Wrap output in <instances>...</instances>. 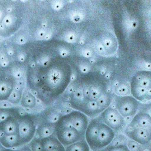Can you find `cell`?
<instances>
[{
	"mask_svg": "<svg viewBox=\"0 0 151 151\" xmlns=\"http://www.w3.org/2000/svg\"><path fill=\"white\" fill-rule=\"evenodd\" d=\"M100 151H106V150H105V149H103V150H101Z\"/></svg>",
	"mask_w": 151,
	"mask_h": 151,
	"instance_id": "obj_29",
	"label": "cell"
},
{
	"mask_svg": "<svg viewBox=\"0 0 151 151\" xmlns=\"http://www.w3.org/2000/svg\"><path fill=\"white\" fill-rule=\"evenodd\" d=\"M18 110V109L15 107L0 108V124Z\"/></svg>",
	"mask_w": 151,
	"mask_h": 151,
	"instance_id": "obj_21",
	"label": "cell"
},
{
	"mask_svg": "<svg viewBox=\"0 0 151 151\" xmlns=\"http://www.w3.org/2000/svg\"><path fill=\"white\" fill-rule=\"evenodd\" d=\"M124 133L129 139L134 140L144 147L151 145V127L134 128L126 127Z\"/></svg>",
	"mask_w": 151,
	"mask_h": 151,
	"instance_id": "obj_12",
	"label": "cell"
},
{
	"mask_svg": "<svg viewBox=\"0 0 151 151\" xmlns=\"http://www.w3.org/2000/svg\"><path fill=\"white\" fill-rule=\"evenodd\" d=\"M54 134L64 147L84 139V136L81 135L76 129L66 124L59 119L54 124Z\"/></svg>",
	"mask_w": 151,
	"mask_h": 151,
	"instance_id": "obj_6",
	"label": "cell"
},
{
	"mask_svg": "<svg viewBox=\"0 0 151 151\" xmlns=\"http://www.w3.org/2000/svg\"><path fill=\"white\" fill-rule=\"evenodd\" d=\"M149 151H151V145L149 146Z\"/></svg>",
	"mask_w": 151,
	"mask_h": 151,
	"instance_id": "obj_27",
	"label": "cell"
},
{
	"mask_svg": "<svg viewBox=\"0 0 151 151\" xmlns=\"http://www.w3.org/2000/svg\"><path fill=\"white\" fill-rule=\"evenodd\" d=\"M116 132L104 124L99 117L89 120L84 139L93 151H100L109 146L113 141Z\"/></svg>",
	"mask_w": 151,
	"mask_h": 151,
	"instance_id": "obj_4",
	"label": "cell"
},
{
	"mask_svg": "<svg viewBox=\"0 0 151 151\" xmlns=\"http://www.w3.org/2000/svg\"><path fill=\"white\" fill-rule=\"evenodd\" d=\"M2 146L1 145V143H0V149L2 148Z\"/></svg>",
	"mask_w": 151,
	"mask_h": 151,
	"instance_id": "obj_28",
	"label": "cell"
},
{
	"mask_svg": "<svg viewBox=\"0 0 151 151\" xmlns=\"http://www.w3.org/2000/svg\"><path fill=\"white\" fill-rule=\"evenodd\" d=\"M60 120L76 129L84 136L85 132L89 123L88 117L79 111L74 110L68 113L61 116Z\"/></svg>",
	"mask_w": 151,
	"mask_h": 151,
	"instance_id": "obj_10",
	"label": "cell"
},
{
	"mask_svg": "<svg viewBox=\"0 0 151 151\" xmlns=\"http://www.w3.org/2000/svg\"><path fill=\"white\" fill-rule=\"evenodd\" d=\"M126 145L130 151H144L145 147L134 140L128 139Z\"/></svg>",
	"mask_w": 151,
	"mask_h": 151,
	"instance_id": "obj_22",
	"label": "cell"
},
{
	"mask_svg": "<svg viewBox=\"0 0 151 151\" xmlns=\"http://www.w3.org/2000/svg\"><path fill=\"white\" fill-rule=\"evenodd\" d=\"M54 127L53 125H50L49 124H46L45 125H42L40 126L37 129V132L40 137V139L44 138L51 136L54 134Z\"/></svg>",
	"mask_w": 151,
	"mask_h": 151,
	"instance_id": "obj_20",
	"label": "cell"
},
{
	"mask_svg": "<svg viewBox=\"0 0 151 151\" xmlns=\"http://www.w3.org/2000/svg\"><path fill=\"white\" fill-rule=\"evenodd\" d=\"M0 151H19V150H18V149H8V148L2 147V148L0 149Z\"/></svg>",
	"mask_w": 151,
	"mask_h": 151,
	"instance_id": "obj_26",
	"label": "cell"
},
{
	"mask_svg": "<svg viewBox=\"0 0 151 151\" xmlns=\"http://www.w3.org/2000/svg\"><path fill=\"white\" fill-rule=\"evenodd\" d=\"M24 18L22 4L17 1H0V37L14 35L23 24Z\"/></svg>",
	"mask_w": 151,
	"mask_h": 151,
	"instance_id": "obj_3",
	"label": "cell"
},
{
	"mask_svg": "<svg viewBox=\"0 0 151 151\" xmlns=\"http://www.w3.org/2000/svg\"><path fill=\"white\" fill-rule=\"evenodd\" d=\"M21 114L18 109L0 124V137L4 136H18Z\"/></svg>",
	"mask_w": 151,
	"mask_h": 151,
	"instance_id": "obj_11",
	"label": "cell"
},
{
	"mask_svg": "<svg viewBox=\"0 0 151 151\" xmlns=\"http://www.w3.org/2000/svg\"><path fill=\"white\" fill-rule=\"evenodd\" d=\"M65 151H90V148L85 139L65 147Z\"/></svg>",
	"mask_w": 151,
	"mask_h": 151,
	"instance_id": "obj_18",
	"label": "cell"
},
{
	"mask_svg": "<svg viewBox=\"0 0 151 151\" xmlns=\"http://www.w3.org/2000/svg\"><path fill=\"white\" fill-rule=\"evenodd\" d=\"M40 151H65V147L63 145H61L58 147L52 149H41Z\"/></svg>",
	"mask_w": 151,
	"mask_h": 151,
	"instance_id": "obj_24",
	"label": "cell"
},
{
	"mask_svg": "<svg viewBox=\"0 0 151 151\" xmlns=\"http://www.w3.org/2000/svg\"><path fill=\"white\" fill-rule=\"evenodd\" d=\"M41 149H52L63 145L53 134L46 137L40 139Z\"/></svg>",
	"mask_w": 151,
	"mask_h": 151,
	"instance_id": "obj_16",
	"label": "cell"
},
{
	"mask_svg": "<svg viewBox=\"0 0 151 151\" xmlns=\"http://www.w3.org/2000/svg\"><path fill=\"white\" fill-rule=\"evenodd\" d=\"M18 150L19 151H32L30 146H28L27 145L18 148Z\"/></svg>",
	"mask_w": 151,
	"mask_h": 151,
	"instance_id": "obj_25",
	"label": "cell"
},
{
	"mask_svg": "<svg viewBox=\"0 0 151 151\" xmlns=\"http://www.w3.org/2000/svg\"><path fill=\"white\" fill-rule=\"evenodd\" d=\"M106 151H130L127 148L126 143L117 145H110L106 148Z\"/></svg>",
	"mask_w": 151,
	"mask_h": 151,
	"instance_id": "obj_23",
	"label": "cell"
},
{
	"mask_svg": "<svg viewBox=\"0 0 151 151\" xmlns=\"http://www.w3.org/2000/svg\"><path fill=\"white\" fill-rule=\"evenodd\" d=\"M130 94L139 102L151 100V71L140 70L131 78Z\"/></svg>",
	"mask_w": 151,
	"mask_h": 151,
	"instance_id": "obj_5",
	"label": "cell"
},
{
	"mask_svg": "<svg viewBox=\"0 0 151 151\" xmlns=\"http://www.w3.org/2000/svg\"><path fill=\"white\" fill-rule=\"evenodd\" d=\"M21 100V106L26 109H33L37 104L35 96L29 90H25L22 92Z\"/></svg>",
	"mask_w": 151,
	"mask_h": 151,
	"instance_id": "obj_17",
	"label": "cell"
},
{
	"mask_svg": "<svg viewBox=\"0 0 151 151\" xmlns=\"http://www.w3.org/2000/svg\"><path fill=\"white\" fill-rule=\"evenodd\" d=\"M100 117L104 124L115 132L124 130L126 127L125 119L114 107L110 106L100 113Z\"/></svg>",
	"mask_w": 151,
	"mask_h": 151,
	"instance_id": "obj_9",
	"label": "cell"
},
{
	"mask_svg": "<svg viewBox=\"0 0 151 151\" xmlns=\"http://www.w3.org/2000/svg\"><path fill=\"white\" fill-rule=\"evenodd\" d=\"M17 85L16 77L8 73H1L0 101L9 100L10 96Z\"/></svg>",
	"mask_w": 151,
	"mask_h": 151,
	"instance_id": "obj_13",
	"label": "cell"
},
{
	"mask_svg": "<svg viewBox=\"0 0 151 151\" xmlns=\"http://www.w3.org/2000/svg\"><path fill=\"white\" fill-rule=\"evenodd\" d=\"M106 88V83L99 74H84L74 83L70 94V104L87 117H94L101 113L97 103L107 93Z\"/></svg>",
	"mask_w": 151,
	"mask_h": 151,
	"instance_id": "obj_2",
	"label": "cell"
},
{
	"mask_svg": "<svg viewBox=\"0 0 151 151\" xmlns=\"http://www.w3.org/2000/svg\"><path fill=\"white\" fill-rule=\"evenodd\" d=\"M31 57L27 56L28 87L45 104L60 96L70 83L72 69L68 61L60 55H51L40 46Z\"/></svg>",
	"mask_w": 151,
	"mask_h": 151,
	"instance_id": "obj_1",
	"label": "cell"
},
{
	"mask_svg": "<svg viewBox=\"0 0 151 151\" xmlns=\"http://www.w3.org/2000/svg\"><path fill=\"white\" fill-rule=\"evenodd\" d=\"M99 39L100 44L109 54H113L116 51L117 42L114 34L110 31H104L99 34Z\"/></svg>",
	"mask_w": 151,
	"mask_h": 151,
	"instance_id": "obj_14",
	"label": "cell"
},
{
	"mask_svg": "<svg viewBox=\"0 0 151 151\" xmlns=\"http://www.w3.org/2000/svg\"><path fill=\"white\" fill-rule=\"evenodd\" d=\"M126 127L130 129L151 127V116L149 113L139 111L133 117Z\"/></svg>",
	"mask_w": 151,
	"mask_h": 151,
	"instance_id": "obj_15",
	"label": "cell"
},
{
	"mask_svg": "<svg viewBox=\"0 0 151 151\" xmlns=\"http://www.w3.org/2000/svg\"><path fill=\"white\" fill-rule=\"evenodd\" d=\"M115 109L125 119L133 117L139 109L140 102L132 95L114 97Z\"/></svg>",
	"mask_w": 151,
	"mask_h": 151,
	"instance_id": "obj_8",
	"label": "cell"
},
{
	"mask_svg": "<svg viewBox=\"0 0 151 151\" xmlns=\"http://www.w3.org/2000/svg\"><path fill=\"white\" fill-rule=\"evenodd\" d=\"M114 92L116 96H124L130 95V84L126 81L120 82L115 87Z\"/></svg>",
	"mask_w": 151,
	"mask_h": 151,
	"instance_id": "obj_19",
	"label": "cell"
},
{
	"mask_svg": "<svg viewBox=\"0 0 151 151\" xmlns=\"http://www.w3.org/2000/svg\"><path fill=\"white\" fill-rule=\"evenodd\" d=\"M37 129V123L35 116L28 113L22 114L18 134L21 147L30 143L34 138Z\"/></svg>",
	"mask_w": 151,
	"mask_h": 151,
	"instance_id": "obj_7",
	"label": "cell"
}]
</instances>
